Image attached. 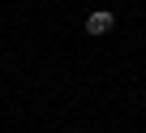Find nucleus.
Segmentation results:
<instances>
[{"mask_svg": "<svg viewBox=\"0 0 146 133\" xmlns=\"http://www.w3.org/2000/svg\"><path fill=\"white\" fill-rule=\"evenodd\" d=\"M116 26V17H112V9H95L90 17H86V34H108Z\"/></svg>", "mask_w": 146, "mask_h": 133, "instance_id": "f257e3e1", "label": "nucleus"}, {"mask_svg": "<svg viewBox=\"0 0 146 133\" xmlns=\"http://www.w3.org/2000/svg\"><path fill=\"white\" fill-rule=\"evenodd\" d=\"M142 112H146V103H142Z\"/></svg>", "mask_w": 146, "mask_h": 133, "instance_id": "f03ea898", "label": "nucleus"}]
</instances>
